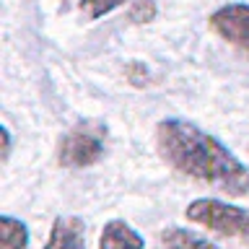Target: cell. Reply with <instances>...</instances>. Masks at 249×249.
I'll list each match as a JSON object with an SVG mask.
<instances>
[{"mask_svg":"<svg viewBox=\"0 0 249 249\" xmlns=\"http://www.w3.org/2000/svg\"><path fill=\"white\" fill-rule=\"evenodd\" d=\"M187 221L205 226V229L221 233V236L231 239H244L249 241V210L229 205L215 197H197L192 200L184 210Z\"/></svg>","mask_w":249,"mask_h":249,"instance_id":"obj_2","label":"cell"},{"mask_svg":"<svg viewBox=\"0 0 249 249\" xmlns=\"http://www.w3.org/2000/svg\"><path fill=\"white\" fill-rule=\"evenodd\" d=\"M156 3L153 0H135V3L130 5V21H135V23H151L156 18Z\"/></svg>","mask_w":249,"mask_h":249,"instance_id":"obj_10","label":"cell"},{"mask_svg":"<svg viewBox=\"0 0 249 249\" xmlns=\"http://www.w3.org/2000/svg\"><path fill=\"white\" fill-rule=\"evenodd\" d=\"M29 229L13 215H0V249H26Z\"/></svg>","mask_w":249,"mask_h":249,"instance_id":"obj_8","label":"cell"},{"mask_svg":"<svg viewBox=\"0 0 249 249\" xmlns=\"http://www.w3.org/2000/svg\"><path fill=\"white\" fill-rule=\"evenodd\" d=\"M127 78L132 86H138V89H143V86H148V70L143 62H130L127 68Z\"/></svg>","mask_w":249,"mask_h":249,"instance_id":"obj_11","label":"cell"},{"mask_svg":"<svg viewBox=\"0 0 249 249\" xmlns=\"http://www.w3.org/2000/svg\"><path fill=\"white\" fill-rule=\"evenodd\" d=\"M156 148L171 169L195 182L218 187L233 197L249 192V169L197 124L177 117L161 120L156 127Z\"/></svg>","mask_w":249,"mask_h":249,"instance_id":"obj_1","label":"cell"},{"mask_svg":"<svg viewBox=\"0 0 249 249\" xmlns=\"http://www.w3.org/2000/svg\"><path fill=\"white\" fill-rule=\"evenodd\" d=\"M0 138H3V153H0V159L8 161V156H11V132H8L5 124L0 127Z\"/></svg>","mask_w":249,"mask_h":249,"instance_id":"obj_12","label":"cell"},{"mask_svg":"<svg viewBox=\"0 0 249 249\" xmlns=\"http://www.w3.org/2000/svg\"><path fill=\"white\" fill-rule=\"evenodd\" d=\"M161 244L163 249H221L213 241L197 236L190 229H179V226H169L161 231Z\"/></svg>","mask_w":249,"mask_h":249,"instance_id":"obj_7","label":"cell"},{"mask_svg":"<svg viewBox=\"0 0 249 249\" xmlns=\"http://www.w3.org/2000/svg\"><path fill=\"white\" fill-rule=\"evenodd\" d=\"M210 29L223 42L239 47L249 54V5L247 3H229L210 16Z\"/></svg>","mask_w":249,"mask_h":249,"instance_id":"obj_4","label":"cell"},{"mask_svg":"<svg viewBox=\"0 0 249 249\" xmlns=\"http://www.w3.org/2000/svg\"><path fill=\"white\" fill-rule=\"evenodd\" d=\"M107 124L104 122H78L68 130L57 143V163L65 169L93 166L104 156L107 143Z\"/></svg>","mask_w":249,"mask_h":249,"instance_id":"obj_3","label":"cell"},{"mask_svg":"<svg viewBox=\"0 0 249 249\" xmlns=\"http://www.w3.org/2000/svg\"><path fill=\"white\" fill-rule=\"evenodd\" d=\"M99 249H145V239L130 223L114 218V221H109L101 229Z\"/></svg>","mask_w":249,"mask_h":249,"instance_id":"obj_6","label":"cell"},{"mask_svg":"<svg viewBox=\"0 0 249 249\" xmlns=\"http://www.w3.org/2000/svg\"><path fill=\"white\" fill-rule=\"evenodd\" d=\"M44 249H86V223L75 215H57Z\"/></svg>","mask_w":249,"mask_h":249,"instance_id":"obj_5","label":"cell"},{"mask_svg":"<svg viewBox=\"0 0 249 249\" xmlns=\"http://www.w3.org/2000/svg\"><path fill=\"white\" fill-rule=\"evenodd\" d=\"M81 11H83V16L89 21H96V18H101V16H107V13H112L114 8H120V5H124V0H81Z\"/></svg>","mask_w":249,"mask_h":249,"instance_id":"obj_9","label":"cell"}]
</instances>
